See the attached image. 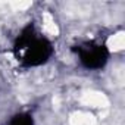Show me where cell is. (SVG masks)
I'll return each instance as SVG.
<instances>
[{
    "mask_svg": "<svg viewBox=\"0 0 125 125\" xmlns=\"http://www.w3.org/2000/svg\"><path fill=\"white\" fill-rule=\"evenodd\" d=\"M107 47L110 52H119L125 47V34L121 31V32H116L113 35H110L107 38Z\"/></svg>",
    "mask_w": 125,
    "mask_h": 125,
    "instance_id": "277c9868",
    "label": "cell"
},
{
    "mask_svg": "<svg viewBox=\"0 0 125 125\" xmlns=\"http://www.w3.org/2000/svg\"><path fill=\"white\" fill-rule=\"evenodd\" d=\"M43 30H44V32H46L47 35H50V37H56V35L59 34V28H57V25H56L53 16H52L49 12H44V13H43Z\"/></svg>",
    "mask_w": 125,
    "mask_h": 125,
    "instance_id": "3957f363",
    "label": "cell"
},
{
    "mask_svg": "<svg viewBox=\"0 0 125 125\" xmlns=\"http://www.w3.org/2000/svg\"><path fill=\"white\" fill-rule=\"evenodd\" d=\"M71 125H96V118L90 112H74L69 118Z\"/></svg>",
    "mask_w": 125,
    "mask_h": 125,
    "instance_id": "7a4b0ae2",
    "label": "cell"
},
{
    "mask_svg": "<svg viewBox=\"0 0 125 125\" xmlns=\"http://www.w3.org/2000/svg\"><path fill=\"white\" fill-rule=\"evenodd\" d=\"M10 6L16 10H25L31 6V2H15V3H10Z\"/></svg>",
    "mask_w": 125,
    "mask_h": 125,
    "instance_id": "5b68a950",
    "label": "cell"
},
{
    "mask_svg": "<svg viewBox=\"0 0 125 125\" xmlns=\"http://www.w3.org/2000/svg\"><path fill=\"white\" fill-rule=\"evenodd\" d=\"M81 103L87 104V106H93V107H106L109 104V100H107L106 94H103L100 91H87L83 94Z\"/></svg>",
    "mask_w": 125,
    "mask_h": 125,
    "instance_id": "6da1fadb",
    "label": "cell"
}]
</instances>
